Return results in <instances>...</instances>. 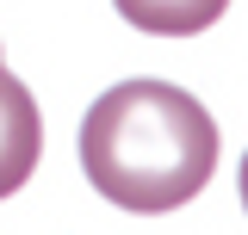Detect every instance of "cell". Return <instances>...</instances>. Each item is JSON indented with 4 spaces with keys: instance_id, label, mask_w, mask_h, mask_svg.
Instances as JSON below:
<instances>
[{
    "instance_id": "6da1fadb",
    "label": "cell",
    "mask_w": 248,
    "mask_h": 235,
    "mask_svg": "<svg viewBox=\"0 0 248 235\" xmlns=\"http://www.w3.org/2000/svg\"><path fill=\"white\" fill-rule=\"evenodd\" d=\"M81 167L93 192L118 210L161 217L211 186L217 124L186 87L124 81L99 93L81 118Z\"/></svg>"
},
{
    "instance_id": "7a4b0ae2",
    "label": "cell",
    "mask_w": 248,
    "mask_h": 235,
    "mask_svg": "<svg viewBox=\"0 0 248 235\" xmlns=\"http://www.w3.org/2000/svg\"><path fill=\"white\" fill-rule=\"evenodd\" d=\"M44 155V118L19 74L0 68V198H13Z\"/></svg>"
},
{
    "instance_id": "3957f363",
    "label": "cell",
    "mask_w": 248,
    "mask_h": 235,
    "mask_svg": "<svg viewBox=\"0 0 248 235\" xmlns=\"http://www.w3.org/2000/svg\"><path fill=\"white\" fill-rule=\"evenodd\" d=\"M137 31H155V37H192L223 19L230 0H112Z\"/></svg>"
},
{
    "instance_id": "277c9868",
    "label": "cell",
    "mask_w": 248,
    "mask_h": 235,
    "mask_svg": "<svg viewBox=\"0 0 248 235\" xmlns=\"http://www.w3.org/2000/svg\"><path fill=\"white\" fill-rule=\"evenodd\" d=\"M236 186H242V210H248V155H242V174H236Z\"/></svg>"
}]
</instances>
